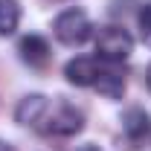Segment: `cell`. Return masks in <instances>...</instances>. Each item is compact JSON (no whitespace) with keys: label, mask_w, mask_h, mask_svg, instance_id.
I'll list each match as a JSON object with an SVG mask.
<instances>
[{"label":"cell","mask_w":151,"mask_h":151,"mask_svg":"<svg viewBox=\"0 0 151 151\" xmlns=\"http://www.w3.org/2000/svg\"><path fill=\"white\" fill-rule=\"evenodd\" d=\"M52 35L64 47H81L84 41L93 38V23H90L84 9H64L52 20Z\"/></svg>","instance_id":"obj_1"},{"label":"cell","mask_w":151,"mask_h":151,"mask_svg":"<svg viewBox=\"0 0 151 151\" xmlns=\"http://www.w3.org/2000/svg\"><path fill=\"white\" fill-rule=\"evenodd\" d=\"M0 151H15V145H9V142H3V139H0Z\"/></svg>","instance_id":"obj_12"},{"label":"cell","mask_w":151,"mask_h":151,"mask_svg":"<svg viewBox=\"0 0 151 151\" xmlns=\"http://www.w3.org/2000/svg\"><path fill=\"white\" fill-rule=\"evenodd\" d=\"M134 52V38L122 26H102L96 32V58L105 64H122Z\"/></svg>","instance_id":"obj_2"},{"label":"cell","mask_w":151,"mask_h":151,"mask_svg":"<svg viewBox=\"0 0 151 151\" xmlns=\"http://www.w3.org/2000/svg\"><path fill=\"white\" fill-rule=\"evenodd\" d=\"M139 38L151 47V0L139 9Z\"/></svg>","instance_id":"obj_10"},{"label":"cell","mask_w":151,"mask_h":151,"mask_svg":"<svg viewBox=\"0 0 151 151\" xmlns=\"http://www.w3.org/2000/svg\"><path fill=\"white\" fill-rule=\"evenodd\" d=\"M18 55L29 67H44L50 61V44H47V38H41V35H23L20 44H18Z\"/></svg>","instance_id":"obj_6"},{"label":"cell","mask_w":151,"mask_h":151,"mask_svg":"<svg viewBox=\"0 0 151 151\" xmlns=\"http://www.w3.org/2000/svg\"><path fill=\"white\" fill-rule=\"evenodd\" d=\"M20 23V6L15 0H0V38L15 35Z\"/></svg>","instance_id":"obj_9"},{"label":"cell","mask_w":151,"mask_h":151,"mask_svg":"<svg viewBox=\"0 0 151 151\" xmlns=\"http://www.w3.org/2000/svg\"><path fill=\"white\" fill-rule=\"evenodd\" d=\"M41 122H47L44 125V131L47 134H55V137H73L84 128V116L78 108H73L70 102H58L52 108H47L44 113V119Z\"/></svg>","instance_id":"obj_3"},{"label":"cell","mask_w":151,"mask_h":151,"mask_svg":"<svg viewBox=\"0 0 151 151\" xmlns=\"http://www.w3.org/2000/svg\"><path fill=\"white\" fill-rule=\"evenodd\" d=\"M99 70H102L99 58L76 55V58H70V61H67L64 76H67V81H70V84H76V87H93L96 78H99Z\"/></svg>","instance_id":"obj_5"},{"label":"cell","mask_w":151,"mask_h":151,"mask_svg":"<svg viewBox=\"0 0 151 151\" xmlns=\"http://www.w3.org/2000/svg\"><path fill=\"white\" fill-rule=\"evenodd\" d=\"M145 78H148V87H151V64H148V73H145Z\"/></svg>","instance_id":"obj_13"},{"label":"cell","mask_w":151,"mask_h":151,"mask_svg":"<svg viewBox=\"0 0 151 151\" xmlns=\"http://www.w3.org/2000/svg\"><path fill=\"white\" fill-rule=\"evenodd\" d=\"M148 139H151V116L142 108H128L122 113V137H119V142L125 148L137 151Z\"/></svg>","instance_id":"obj_4"},{"label":"cell","mask_w":151,"mask_h":151,"mask_svg":"<svg viewBox=\"0 0 151 151\" xmlns=\"http://www.w3.org/2000/svg\"><path fill=\"white\" fill-rule=\"evenodd\" d=\"M47 108H50L47 96H41V93L23 96V99H20V105L15 108V119H18L20 125H38V122L44 119Z\"/></svg>","instance_id":"obj_8"},{"label":"cell","mask_w":151,"mask_h":151,"mask_svg":"<svg viewBox=\"0 0 151 151\" xmlns=\"http://www.w3.org/2000/svg\"><path fill=\"white\" fill-rule=\"evenodd\" d=\"M76 151H102L99 145H93V142H84V145H78Z\"/></svg>","instance_id":"obj_11"},{"label":"cell","mask_w":151,"mask_h":151,"mask_svg":"<svg viewBox=\"0 0 151 151\" xmlns=\"http://www.w3.org/2000/svg\"><path fill=\"white\" fill-rule=\"evenodd\" d=\"M119 64H105L102 70H99V78H96V90L105 96V99H122L125 93V76L116 70Z\"/></svg>","instance_id":"obj_7"}]
</instances>
